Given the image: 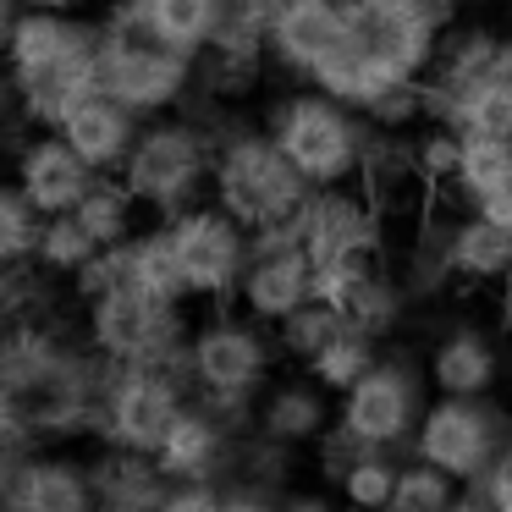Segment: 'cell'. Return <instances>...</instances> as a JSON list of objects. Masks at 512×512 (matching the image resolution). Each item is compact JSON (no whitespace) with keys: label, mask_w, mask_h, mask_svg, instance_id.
Listing matches in <instances>:
<instances>
[{"label":"cell","mask_w":512,"mask_h":512,"mask_svg":"<svg viewBox=\"0 0 512 512\" xmlns=\"http://www.w3.org/2000/svg\"><path fill=\"white\" fill-rule=\"evenodd\" d=\"M0 61L17 89V122L61 133V122L100 89V17L23 12Z\"/></svg>","instance_id":"1"},{"label":"cell","mask_w":512,"mask_h":512,"mask_svg":"<svg viewBox=\"0 0 512 512\" xmlns=\"http://www.w3.org/2000/svg\"><path fill=\"white\" fill-rule=\"evenodd\" d=\"M204 111V105H199ZM215 122V171H210V199L248 232L292 226L309 204V182L287 160V149L270 138L265 122H243L232 111H204Z\"/></svg>","instance_id":"2"},{"label":"cell","mask_w":512,"mask_h":512,"mask_svg":"<svg viewBox=\"0 0 512 512\" xmlns=\"http://www.w3.org/2000/svg\"><path fill=\"white\" fill-rule=\"evenodd\" d=\"M276 364H281L276 331L254 314H243L237 303H221L204 320H193V336H188L193 397L210 402L237 430H254V402L276 380Z\"/></svg>","instance_id":"3"},{"label":"cell","mask_w":512,"mask_h":512,"mask_svg":"<svg viewBox=\"0 0 512 512\" xmlns=\"http://www.w3.org/2000/svg\"><path fill=\"white\" fill-rule=\"evenodd\" d=\"M100 89L116 94L127 111L144 122L171 111H188L199 94V61L171 50L155 28L144 23L133 0H111V12L100 17Z\"/></svg>","instance_id":"4"},{"label":"cell","mask_w":512,"mask_h":512,"mask_svg":"<svg viewBox=\"0 0 512 512\" xmlns=\"http://www.w3.org/2000/svg\"><path fill=\"white\" fill-rule=\"evenodd\" d=\"M259 122L287 149V160L303 171L309 188H358L375 122L358 116L353 105H342L336 94L314 89V83H298L287 94H270Z\"/></svg>","instance_id":"5"},{"label":"cell","mask_w":512,"mask_h":512,"mask_svg":"<svg viewBox=\"0 0 512 512\" xmlns=\"http://www.w3.org/2000/svg\"><path fill=\"white\" fill-rule=\"evenodd\" d=\"M210 171H215V122L204 111H171L144 122L133 155L122 166V182L133 199L144 204L149 221H171V215L193 210L210 199Z\"/></svg>","instance_id":"6"},{"label":"cell","mask_w":512,"mask_h":512,"mask_svg":"<svg viewBox=\"0 0 512 512\" xmlns=\"http://www.w3.org/2000/svg\"><path fill=\"white\" fill-rule=\"evenodd\" d=\"M78 325L105 364H155L188 375V303H166L144 287H111L78 303Z\"/></svg>","instance_id":"7"},{"label":"cell","mask_w":512,"mask_h":512,"mask_svg":"<svg viewBox=\"0 0 512 512\" xmlns=\"http://www.w3.org/2000/svg\"><path fill=\"white\" fill-rule=\"evenodd\" d=\"M430 402H435V386H430V375H424V358L391 347V353H380V364L369 369L353 391L336 397V419L369 446L413 452V435H419Z\"/></svg>","instance_id":"8"},{"label":"cell","mask_w":512,"mask_h":512,"mask_svg":"<svg viewBox=\"0 0 512 512\" xmlns=\"http://www.w3.org/2000/svg\"><path fill=\"white\" fill-rule=\"evenodd\" d=\"M193 380L182 369H155V364H111L100 408V435L94 446H122V452H160L166 430L188 408Z\"/></svg>","instance_id":"9"},{"label":"cell","mask_w":512,"mask_h":512,"mask_svg":"<svg viewBox=\"0 0 512 512\" xmlns=\"http://www.w3.org/2000/svg\"><path fill=\"white\" fill-rule=\"evenodd\" d=\"M507 441H512V413L496 397H435L419 435H413V457L446 468L457 485H474Z\"/></svg>","instance_id":"10"},{"label":"cell","mask_w":512,"mask_h":512,"mask_svg":"<svg viewBox=\"0 0 512 512\" xmlns=\"http://www.w3.org/2000/svg\"><path fill=\"white\" fill-rule=\"evenodd\" d=\"M166 226H171V237H177L182 276H188L193 303H204V309L237 303L243 270H248V259H254V232H248L243 221H232L215 199H199L193 210L171 215Z\"/></svg>","instance_id":"11"},{"label":"cell","mask_w":512,"mask_h":512,"mask_svg":"<svg viewBox=\"0 0 512 512\" xmlns=\"http://www.w3.org/2000/svg\"><path fill=\"white\" fill-rule=\"evenodd\" d=\"M298 232L314 270L386 259V215L375 210L364 188H314L298 215Z\"/></svg>","instance_id":"12"},{"label":"cell","mask_w":512,"mask_h":512,"mask_svg":"<svg viewBox=\"0 0 512 512\" xmlns=\"http://www.w3.org/2000/svg\"><path fill=\"white\" fill-rule=\"evenodd\" d=\"M314 298V259L303 254V232L292 226H270L254 232V259L243 270V287H237V309L265 320L276 331L287 314H298Z\"/></svg>","instance_id":"13"},{"label":"cell","mask_w":512,"mask_h":512,"mask_svg":"<svg viewBox=\"0 0 512 512\" xmlns=\"http://www.w3.org/2000/svg\"><path fill=\"white\" fill-rule=\"evenodd\" d=\"M347 45V0H281L265 17L270 72L309 83Z\"/></svg>","instance_id":"14"},{"label":"cell","mask_w":512,"mask_h":512,"mask_svg":"<svg viewBox=\"0 0 512 512\" xmlns=\"http://www.w3.org/2000/svg\"><path fill=\"white\" fill-rule=\"evenodd\" d=\"M12 177L45 215H72L100 171L67 144V133H39V127H28V138L12 149Z\"/></svg>","instance_id":"15"},{"label":"cell","mask_w":512,"mask_h":512,"mask_svg":"<svg viewBox=\"0 0 512 512\" xmlns=\"http://www.w3.org/2000/svg\"><path fill=\"white\" fill-rule=\"evenodd\" d=\"M237 435H243V430H237L232 419H221L210 402L188 397V408L177 413V424H171L166 441H160L155 463L166 468L177 485H182V479H210V485H226Z\"/></svg>","instance_id":"16"},{"label":"cell","mask_w":512,"mask_h":512,"mask_svg":"<svg viewBox=\"0 0 512 512\" xmlns=\"http://www.w3.org/2000/svg\"><path fill=\"white\" fill-rule=\"evenodd\" d=\"M424 375H430L435 397H496L501 386V347L485 325L457 320L435 331L424 347Z\"/></svg>","instance_id":"17"},{"label":"cell","mask_w":512,"mask_h":512,"mask_svg":"<svg viewBox=\"0 0 512 512\" xmlns=\"http://www.w3.org/2000/svg\"><path fill=\"white\" fill-rule=\"evenodd\" d=\"M331 424H336V397L309 375V369L276 375L254 402V430L270 435V441H281V446H292V452H309Z\"/></svg>","instance_id":"18"},{"label":"cell","mask_w":512,"mask_h":512,"mask_svg":"<svg viewBox=\"0 0 512 512\" xmlns=\"http://www.w3.org/2000/svg\"><path fill=\"white\" fill-rule=\"evenodd\" d=\"M496 50H501V34H496V28H485V23H463V17H457V23L446 28L441 50H435V67H430V78H424L430 122H441V116L452 111V105L463 100L479 78H490Z\"/></svg>","instance_id":"19"},{"label":"cell","mask_w":512,"mask_h":512,"mask_svg":"<svg viewBox=\"0 0 512 512\" xmlns=\"http://www.w3.org/2000/svg\"><path fill=\"white\" fill-rule=\"evenodd\" d=\"M441 226H446V265H452L457 287H501L512 276V226L490 221L485 210H457V215L441 210Z\"/></svg>","instance_id":"20"},{"label":"cell","mask_w":512,"mask_h":512,"mask_svg":"<svg viewBox=\"0 0 512 512\" xmlns=\"http://www.w3.org/2000/svg\"><path fill=\"white\" fill-rule=\"evenodd\" d=\"M61 133H67V144L78 149V155L100 171V177H116V171L127 166V155H133L138 133H144V116L127 111L116 94L94 89L89 100H83L78 111L61 122Z\"/></svg>","instance_id":"21"},{"label":"cell","mask_w":512,"mask_h":512,"mask_svg":"<svg viewBox=\"0 0 512 512\" xmlns=\"http://www.w3.org/2000/svg\"><path fill=\"white\" fill-rule=\"evenodd\" d=\"M94 512H160L177 479L149 452H122V446H94Z\"/></svg>","instance_id":"22"},{"label":"cell","mask_w":512,"mask_h":512,"mask_svg":"<svg viewBox=\"0 0 512 512\" xmlns=\"http://www.w3.org/2000/svg\"><path fill=\"white\" fill-rule=\"evenodd\" d=\"M28 512H94V468L72 446H39L23 463Z\"/></svg>","instance_id":"23"},{"label":"cell","mask_w":512,"mask_h":512,"mask_svg":"<svg viewBox=\"0 0 512 512\" xmlns=\"http://www.w3.org/2000/svg\"><path fill=\"white\" fill-rule=\"evenodd\" d=\"M507 188H512V138L463 133V149H457V171H452V188L435 193V199H457L463 210H479V204L501 199Z\"/></svg>","instance_id":"24"},{"label":"cell","mask_w":512,"mask_h":512,"mask_svg":"<svg viewBox=\"0 0 512 512\" xmlns=\"http://www.w3.org/2000/svg\"><path fill=\"white\" fill-rule=\"evenodd\" d=\"M127 281L166 303H193L188 276H182V254L166 221H144V232L127 237Z\"/></svg>","instance_id":"25"},{"label":"cell","mask_w":512,"mask_h":512,"mask_svg":"<svg viewBox=\"0 0 512 512\" xmlns=\"http://www.w3.org/2000/svg\"><path fill=\"white\" fill-rule=\"evenodd\" d=\"M133 6L144 12V23L155 28L171 50H182L188 61H199L204 50H210L215 28L232 12V0H133Z\"/></svg>","instance_id":"26"},{"label":"cell","mask_w":512,"mask_h":512,"mask_svg":"<svg viewBox=\"0 0 512 512\" xmlns=\"http://www.w3.org/2000/svg\"><path fill=\"white\" fill-rule=\"evenodd\" d=\"M72 215L89 226V237L100 248H116V243H127V237H138L149 221L144 204L133 199V188L122 182V171H116V177H94V188L83 193V204Z\"/></svg>","instance_id":"27"},{"label":"cell","mask_w":512,"mask_h":512,"mask_svg":"<svg viewBox=\"0 0 512 512\" xmlns=\"http://www.w3.org/2000/svg\"><path fill=\"white\" fill-rule=\"evenodd\" d=\"M380 353H386V342H375V336L358 331V325H342V331H336L303 369H309V375L320 380L331 397H342V391H353L358 380H364L369 369L380 364Z\"/></svg>","instance_id":"28"},{"label":"cell","mask_w":512,"mask_h":512,"mask_svg":"<svg viewBox=\"0 0 512 512\" xmlns=\"http://www.w3.org/2000/svg\"><path fill=\"white\" fill-rule=\"evenodd\" d=\"M292 474H298V452L259 430H243L237 435V452H232V468H226V485H254V490H270V496H287L292 490Z\"/></svg>","instance_id":"29"},{"label":"cell","mask_w":512,"mask_h":512,"mask_svg":"<svg viewBox=\"0 0 512 512\" xmlns=\"http://www.w3.org/2000/svg\"><path fill=\"white\" fill-rule=\"evenodd\" d=\"M50 215L17 188V177H0V265L6 270H28L39 254V237H45Z\"/></svg>","instance_id":"30"},{"label":"cell","mask_w":512,"mask_h":512,"mask_svg":"<svg viewBox=\"0 0 512 512\" xmlns=\"http://www.w3.org/2000/svg\"><path fill=\"white\" fill-rule=\"evenodd\" d=\"M402 457L408 452H386V446H369L342 479H336V501L358 512H386L397 501V479H402Z\"/></svg>","instance_id":"31"},{"label":"cell","mask_w":512,"mask_h":512,"mask_svg":"<svg viewBox=\"0 0 512 512\" xmlns=\"http://www.w3.org/2000/svg\"><path fill=\"white\" fill-rule=\"evenodd\" d=\"M94 254H100V243L89 237V226L78 221V215H50L45 221V237H39V254L34 265L45 270L50 281H78L83 270L94 265Z\"/></svg>","instance_id":"32"},{"label":"cell","mask_w":512,"mask_h":512,"mask_svg":"<svg viewBox=\"0 0 512 512\" xmlns=\"http://www.w3.org/2000/svg\"><path fill=\"white\" fill-rule=\"evenodd\" d=\"M446 127H457V133H485V138H512V83H501L496 72L490 78H479L474 89L463 94V100L452 105V111L441 116Z\"/></svg>","instance_id":"33"},{"label":"cell","mask_w":512,"mask_h":512,"mask_svg":"<svg viewBox=\"0 0 512 512\" xmlns=\"http://www.w3.org/2000/svg\"><path fill=\"white\" fill-rule=\"evenodd\" d=\"M342 309H331V303H320V298H309L298 314H287V320L276 325V347H281V364H292V369H303L314 353H320L325 342H331L336 331H342Z\"/></svg>","instance_id":"34"},{"label":"cell","mask_w":512,"mask_h":512,"mask_svg":"<svg viewBox=\"0 0 512 512\" xmlns=\"http://www.w3.org/2000/svg\"><path fill=\"white\" fill-rule=\"evenodd\" d=\"M463 496V485H457L446 468L424 463V457H402V479H397V507H413V512H446L452 501Z\"/></svg>","instance_id":"35"},{"label":"cell","mask_w":512,"mask_h":512,"mask_svg":"<svg viewBox=\"0 0 512 512\" xmlns=\"http://www.w3.org/2000/svg\"><path fill=\"white\" fill-rule=\"evenodd\" d=\"M56 281L45 276L39 265L28 270H6L0 265V325H17V320H34V314H56L50 298H56Z\"/></svg>","instance_id":"36"},{"label":"cell","mask_w":512,"mask_h":512,"mask_svg":"<svg viewBox=\"0 0 512 512\" xmlns=\"http://www.w3.org/2000/svg\"><path fill=\"white\" fill-rule=\"evenodd\" d=\"M364 452H369V441H358V435L347 430L342 419H336L331 430H325L320 441L309 446V457H314V474L325 479V490H336V479H342V474H347V468H353Z\"/></svg>","instance_id":"37"},{"label":"cell","mask_w":512,"mask_h":512,"mask_svg":"<svg viewBox=\"0 0 512 512\" xmlns=\"http://www.w3.org/2000/svg\"><path fill=\"white\" fill-rule=\"evenodd\" d=\"M160 512H226V485H210V479H182L171 485L166 507Z\"/></svg>","instance_id":"38"},{"label":"cell","mask_w":512,"mask_h":512,"mask_svg":"<svg viewBox=\"0 0 512 512\" xmlns=\"http://www.w3.org/2000/svg\"><path fill=\"white\" fill-rule=\"evenodd\" d=\"M474 490L485 496V507H490V512H512V441L501 446V457L474 479Z\"/></svg>","instance_id":"39"},{"label":"cell","mask_w":512,"mask_h":512,"mask_svg":"<svg viewBox=\"0 0 512 512\" xmlns=\"http://www.w3.org/2000/svg\"><path fill=\"white\" fill-rule=\"evenodd\" d=\"M226 512H281V496L254 485H226Z\"/></svg>","instance_id":"40"},{"label":"cell","mask_w":512,"mask_h":512,"mask_svg":"<svg viewBox=\"0 0 512 512\" xmlns=\"http://www.w3.org/2000/svg\"><path fill=\"white\" fill-rule=\"evenodd\" d=\"M342 501H331L325 490H287L281 496V512H336Z\"/></svg>","instance_id":"41"},{"label":"cell","mask_w":512,"mask_h":512,"mask_svg":"<svg viewBox=\"0 0 512 512\" xmlns=\"http://www.w3.org/2000/svg\"><path fill=\"white\" fill-rule=\"evenodd\" d=\"M17 122V89H12V72H6V61H0V138H6V127Z\"/></svg>","instance_id":"42"},{"label":"cell","mask_w":512,"mask_h":512,"mask_svg":"<svg viewBox=\"0 0 512 512\" xmlns=\"http://www.w3.org/2000/svg\"><path fill=\"white\" fill-rule=\"evenodd\" d=\"M23 12H89L94 0H17Z\"/></svg>","instance_id":"43"},{"label":"cell","mask_w":512,"mask_h":512,"mask_svg":"<svg viewBox=\"0 0 512 512\" xmlns=\"http://www.w3.org/2000/svg\"><path fill=\"white\" fill-rule=\"evenodd\" d=\"M17 17H23V6H17V0H0V56H6V45H12Z\"/></svg>","instance_id":"44"},{"label":"cell","mask_w":512,"mask_h":512,"mask_svg":"<svg viewBox=\"0 0 512 512\" xmlns=\"http://www.w3.org/2000/svg\"><path fill=\"white\" fill-rule=\"evenodd\" d=\"M446 512H490V507H485V496H479L474 485H463V496H457V501H452V507H446Z\"/></svg>","instance_id":"45"},{"label":"cell","mask_w":512,"mask_h":512,"mask_svg":"<svg viewBox=\"0 0 512 512\" xmlns=\"http://www.w3.org/2000/svg\"><path fill=\"white\" fill-rule=\"evenodd\" d=\"M496 314H501V325H507V331H512V276H507V281H501V287H496Z\"/></svg>","instance_id":"46"},{"label":"cell","mask_w":512,"mask_h":512,"mask_svg":"<svg viewBox=\"0 0 512 512\" xmlns=\"http://www.w3.org/2000/svg\"><path fill=\"white\" fill-rule=\"evenodd\" d=\"M248 6H265V12H270V6H281V0H248Z\"/></svg>","instance_id":"47"},{"label":"cell","mask_w":512,"mask_h":512,"mask_svg":"<svg viewBox=\"0 0 512 512\" xmlns=\"http://www.w3.org/2000/svg\"><path fill=\"white\" fill-rule=\"evenodd\" d=\"M386 512H413V507H397V501H391V507H386Z\"/></svg>","instance_id":"48"},{"label":"cell","mask_w":512,"mask_h":512,"mask_svg":"<svg viewBox=\"0 0 512 512\" xmlns=\"http://www.w3.org/2000/svg\"><path fill=\"white\" fill-rule=\"evenodd\" d=\"M0 336H6V325H0Z\"/></svg>","instance_id":"49"}]
</instances>
